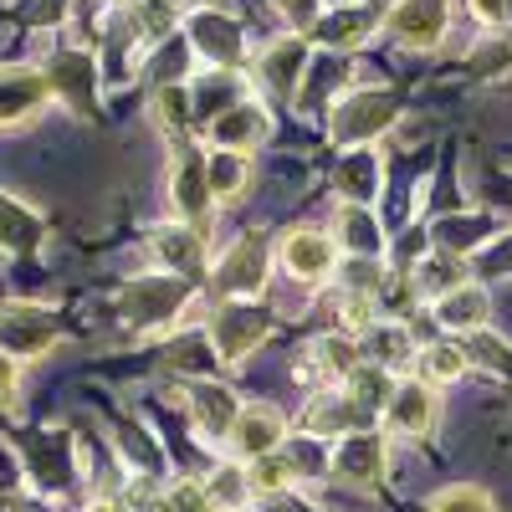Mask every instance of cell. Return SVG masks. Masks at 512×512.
Here are the masks:
<instances>
[{
  "mask_svg": "<svg viewBox=\"0 0 512 512\" xmlns=\"http://www.w3.org/2000/svg\"><path fill=\"white\" fill-rule=\"evenodd\" d=\"M57 338V323L41 313V308H0V349H11V354H41Z\"/></svg>",
  "mask_w": 512,
  "mask_h": 512,
  "instance_id": "14",
  "label": "cell"
},
{
  "mask_svg": "<svg viewBox=\"0 0 512 512\" xmlns=\"http://www.w3.org/2000/svg\"><path fill=\"white\" fill-rule=\"evenodd\" d=\"M267 139H272V113L256 98H241L226 113L210 118V144H216L221 154H251V149H262Z\"/></svg>",
  "mask_w": 512,
  "mask_h": 512,
  "instance_id": "6",
  "label": "cell"
},
{
  "mask_svg": "<svg viewBox=\"0 0 512 512\" xmlns=\"http://www.w3.org/2000/svg\"><path fill=\"white\" fill-rule=\"evenodd\" d=\"M190 410H195V425H200V436H226L241 405H236V395L226 390V384H195V395H190Z\"/></svg>",
  "mask_w": 512,
  "mask_h": 512,
  "instance_id": "21",
  "label": "cell"
},
{
  "mask_svg": "<svg viewBox=\"0 0 512 512\" xmlns=\"http://www.w3.org/2000/svg\"><path fill=\"white\" fill-rule=\"evenodd\" d=\"M333 246H344L349 256H379V251H384V231H379V221L369 216V205H344V210H338Z\"/></svg>",
  "mask_w": 512,
  "mask_h": 512,
  "instance_id": "20",
  "label": "cell"
},
{
  "mask_svg": "<svg viewBox=\"0 0 512 512\" xmlns=\"http://www.w3.org/2000/svg\"><path fill=\"white\" fill-rule=\"evenodd\" d=\"M374 36V11L369 6H333L328 16H318L308 26V41H318V47H333V52H349V47H364V41Z\"/></svg>",
  "mask_w": 512,
  "mask_h": 512,
  "instance_id": "13",
  "label": "cell"
},
{
  "mask_svg": "<svg viewBox=\"0 0 512 512\" xmlns=\"http://www.w3.org/2000/svg\"><path fill=\"white\" fill-rule=\"evenodd\" d=\"M277 262L297 277V282H318L338 267V246L328 231L318 226H292L282 241H277Z\"/></svg>",
  "mask_w": 512,
  "mask_h": 512,
  "instance_id": "7",
  "label": "cell"
},
{
  "mask_svg": "<svg viewBox=\"0 0 512 512\" xmlns=\"http://www.w3.org/2000/svg\"><path fill=\"white\" fill-rule=\"evenodd\" d=\"M154 118H159L164 134L175 139V149L190 144V118H195V108H190V93L180 88V82H175V88H159V93H154Z\"/></svg>",
  "mask_w": 512,
  "mask_h": 512,
  "instance_id": "26",
  "label": "cell"
},
{
  "mask_svg": "<svg viewBox=\"0 0 512 512\" xmlns=\"http://www.w3.org/2000/svg\"><path fill=\"white\" fill-rule=\"evenodd\" d=\"M149 251H154V262L169 267V272H200V262H205V231L164 226V231H154Z\"/></svg>",
  "mask_w": 512,
  "mask_h": 512,
  "instance_id": "18",
  "label": "cell"
},
{
  "mask_svg": "<svg viewBox=\"0 0 512 512\" xmlns=\"http://www.w3.org/2000/svg\"><path fill=\"white\" fill-rule=\"evenodd\" d=\"M154 6H159V11H164V6H185V0H154Z\"/></svg>",
  "mask_w": 512,
  "mask_h": 512,
  "instance_id": "38",
  "label": "cell"
},
{
  "mask_svg": "<svg viewBox=\"0 0 512 512\" xmlns=\"http://www.w3.org/2000/svg\"><path fill=\"white\" fill-rule=\"evenodd\" d=\"M492 231H497V226H492L487 216H446V221L431 226V241H436V251H446V256H466V251L487 246Z\"/></svg>",
  "mask_w": 512,
  "mask_h": 512,
  "instance_id": "22",
  "label": "cell"
},
{
  "mask_svg": "<svg viewBox=\"0 0 512 512\" xmlns=\"http://www.w3.org/2000/svg\"><path fill=\"white\" fill-rule=\"evenodd\" d=\"M282 431H287V420L272 405H241L236 420H231V431H226V441H231L236 456L256 461V456H267V451L282 446Z\"/></svg>",
  "mask_w": 512,
  "mask_h": 512,
  "instance_id": "10",
  "label": "cell"
},
{
  "mask_svg": "<svg viewBox=\"0 0 512 512\" xmlns=\"http://www.w3.org/2000/svg\"><path fill=\"white\" fill-rule=\"evenodd\" d=\"M169 364H180V369H195V364H205V338H180V344L169 349Z\"/></svg>",
  "mask_w": 512,
  "mask_h": 512,
  "instance_id": "32",
  "label": "cell"
},
{
  "mask_svg": "<svg viewBox=\"0 0 512 512\" xmlns=\"http://www.w3.org/2000/svg\"><path fill=\"white\" fill-rule=\"evenodd\" d=\"M216 287L231 297V303H256V292L267 287V246L256 236L236 241L216 262Z\"/></svg>",
  "mask_w": 512,
  "mask_h": 512,
  "instance_id": "8",
  "label": "cell"
},
{
  "mask_svg": "<svg viewBox=\"0 0 512 512\" xmlns=\"http://www.w3.org/2000/svg\"><path fill=\"white\" fill-rule=\"evenodd\" d=\"M466 369H472V359H466V349L456 344V338H441V344L420 349V379H425V384H451V379H461Z\"/></svg>",
  "mask_w": 512,
  "mask_h": 512,
  "instance_id": "25",
  "label": "cell"
},
{
  "mask_svg": "<svg viewBox=\"0 0 512 512\" xmlns=\"http://www.w3.org/2000/svg\"><path fill=\"white\" fill-rule=\"evenodd\" d=\"M159 512H226L216 497H210L200 482H175L169 487V497H164V507Z\"/></svg>",
  "mask_w": 512,
  "mask_h": 512,
  "instance_id": "30",
  "label": "cell"
},
{
  "mask_svg": "<svg viewBox=\"0 0 512 512\" xmlns=\"http://www.w3.org/2000/svg\"><path fill=\"white\" fill-rule=\"evenodd\" d=\"M277 11H282L292 26H303V31H308V26L318 21V0H277Z\"/></svg>",
  "mask_w": 512,
  "mask_h": 512,
  "instance_id": "31",
  "label": "cell"
},
{
  "mask_svg": "<svg viewBox=\"0 0 512 512\" xmlns=\"http://www.w3.org/2000/svg\"><path fill=\"white\" fill-rule=\"evenodd\" d=\"M308 67H313V62H308V36L292 31V36H277L272 47L262 52V62H256V77H262L277 98H292L297 88H303Z\"/></svg>",
  "mask_w": 512,
  "mask_h": 512,
  "instance_id": "9",
  "label": "cell"
},
{
  "mask_svg": "<svg viewBox=\"0 0 512 512\" xmlns=\"http://www.w3.org/2000/svg\"><path fill=\"white\" fill-rule=\"evenodd\" d=\"M292 477H297V466H292V456H282V451H267V456H256L251 461V472H246V487L251 492H287L292 487Z\"/></svg>",
  "mask_w": 512,
  "mask_h": 512,
  "instance_id": "28",
  "label": "cell"
},
{
  "mask_svg": "<svg viewBox=\"0 0 512 512\" xmlns=\"http://www.w3.org/2000/svg\"><path fill=\"white\" fill-rule=\"evenodd\" d=\"M36 241H41V221L31 216V210H21L11 195H0V246L31 251Z\"/></svg>",
  "mask_w": 512,
  "mask_h": 512,
  "instance_id": "27",
  "label": "cell"
},
{
  "mask_svg": "<svg viewBox=\"0 0 512 512\" xmlns=\"http://www.w3.org/2000/svg\"><path fill=\"white\" fill-rule=\"evenodd\" d=\"M272 333V318L256 303H226L210 323V349H216L226 364H241L246 354L262 349V338Z\"/></svg>",
  "mask_w": 512,
  "mask_h": 512,
  "instance_id": "5",
  "label": "cell"
},
{
  "mask_svg": "<svg viewBox=\"0 0 512 512\" xmlns=\"http://www.w3.org/2000/svg\"><path fill=\"white\" fill-rule=\"evenodd\" d=\"M482 256H487V262H497V267H502V272H512V236H507V241H502V246H487V251H482Z\"/></svg>",
  "mask_w": 512,
  "mask_h": 512,
  "instance_id": "36",
  "label": "cell"
},
{
  "mask_svg": "<svg viewBox=\"0 0 512 512\" xmlns=\"http://www.w3.org/2000/svg\"><path fill=\"white\" fill-rule=\"evenodd\" d=\"M88 512H123V507H118V502H113V497H98V502H93V507H88Z\"/></svg>",
  "mask_w": 512,
  "mask_h": 512,
  "instance_id": "37",
  "label": "cell"
},
{
  "mask_svg": "<svg viewBox=\"0 0 512 512\" xmlns=\"http://www.w3.org/2000/svg\"><path fill=\"white\" fill-rule=\"evenodd\" d=\"M400 118V103L390 88H359L349 98H338L328 113V139L338 149H369L384 128Z\"/></svg>",
  "mask_w": 512,
  "mask_h": 512,
  "instance_id": "1",
  "label": "cell"
},
{
  "mask_svg": "<svg viewBox=\"0 0 512 512\" xmlns=\"http://www.w3.org/2000/svg\"><path fill=\"white\" fill-rule=\"evenodd\" d=\"M333 477L349 487H374L384 477V441L369 431H349L333 451Z\"/></svg>",
  "mask_w": 512,
  "mask_h": 512,
  "instance_id": "11",
  "label": "cell"
},
{
  "mask_svg": "<svg viewBox=\"0 0 512 512\" xmlns=\"http://www.w3.org/2000/svg\"><path fill=\"white\" fill-rule=\"evenodd\" d=\"M359 425H364V415L349 405L344 390H318L313 405H308V415H303V431L308 436H344V431H359Z\"/></svg>",
  "mask_w": 512,
  "mask_h": 512,
  "instance_id": "19",
  "label": "cell"
},
{
  "mask_svg": "<svg viewBox=\"0 0 512 512\" xmlns=\"http://www.w3.org/2000/svg\"><path fill=\"white\" fill-rule=\"evenodd\" d=\"M169 205H175L180 226H190V231H205V226H210L216 195H210L205 154H200L195 144H180V149H175V164H169Z\"/></svg>",
  "mask_w": 512,
  "mask_h": 512,
  "instance_id": "2",
  "label": "cell"
},
{
  "mask_svg": "<svg viewBox=\"0 0 512 512\" xmlns=\"http://www.w3.org/2000/svg\"><path fill=\"white\" fill-rule=\"evenodd\" d=\"M436 318H441L451 333H477V328H487V318H492V297H487L482 287H472V282H461V287H451L446 297H436Z\"/></svg>",
  "mask_w": 512,
  "mask_h": 512,
  "instance_id": "16",
  "label": "cell"
},
{
  "mask_svg": "<svg viewBox=\"0 0 512 512\" xmlns=\"http://www.w3.org/2000/svg\"><path fill=\"white\" fill-rule=\"evenodd\" d=\"M205 180H210V195H216V205H221V200H241L251 190L256 169H251L246 154H221L216 149V154L205 159Z\"/></svg>",
  "mask_w": 512,
  "mask_h": 512,
  "instance_id": "24",
  "label": "cell"
},
{
  "mask_svg": "<svg viewBox=\"0 0 512 512\" xmlns=\"http://www.w3.org/2000/svg\"><path fill=\"white\" fill-rule=\"evenodd\" d=\"M425 512H497V507H492V497H487L482 487L451 482V487H441V492L431 497V507H425Z\"/></svg>",
  "mask_w": 512,
  "mask_h": 512,
  "instance_id": "29",
  "label": "cell"
},
{
  "mask_svg": "<svg viewBox=\"0 0 512 512\" xmlns=\"http://www.w3.org/2000/svg\"><path fill=\"white\" fill-rule=\"evenodd\" d=\"M338 195H344V205H369L379 195V159L369 149L344 154V164H338Z\"/></svg>",
  "mask_w": 512,
  "mask_h": 512,
  "instance_id": "23",
  "label": "cell"
},
{
  "mask_svg": "<svg viewBox=\"0 0 512 512\" xmlns=\"http://www.w3.org/2000/svg\"><path fill=\"white\" fill-rule=\"evenodd\" d=\"M384 420L405 436H431L436 425V390L425 379H405L390 390V405H384Z\"/></svg>",
  "mask_w": 512,
  "mask_h": 512,
  "instance_id": "12",
  "label": "cell"
},
{
  "mask_svg": "<svg viewBox=\"0 0 512 512\" xmlns=\"http://www.w3.org/2000/svg\"><path fill=\"white\" fill-rule=\"evenodd\" d=\"M359 359H369L374 369H400V364H410V323H369L364 333H359Z\"/></svg>",
  "mask_w": 512,
  "mask_h": 512,
  "instance_id": "17",
  "label": "cell"
},
{
  "mask_svg": "<svg viewBox=\"0 0 512 512\" xmlns=\"http://www.w3.org/2000/svg\"><path fill=\"white\" fill-rule=\"evenodd\" d=\"M16 395V364H11V354L0 349V405H6Z\"/></svg>",
  "mask_w": 512,
  "mask_h": 512,
  "instance_id": "35",
  "label": "cell"
},
{
  "mask_svg": "<svg viewBox=\"0 0 512 512\" xmlns=\"http://www.w3.org/2000/svg\"><path fill=\"white\" fill-rule=\"evenodd\" d=\"M190 47L216 72H236V67H246V26L226 11H195L190 16Z\"/></svg>",
  "mask_w": 512,
  "mask_h": 512,
  "instance_id": "4",
  "label": "cell"
},
{
  "mask_svg": "<svg viewBox=\"0 0 512 512\" xmlns=\"http://www.w3.org/2000/svg\"><path fill=\"white\" fill-rule=\"evenodd\" d=\"M472 11H477V21H487V26H507V21H512V0H472Z\"/></svg>",
  "mask_w": 512,
  "mask_h": 512,
  "instance_id": "33",
  "label": "cell"
},
{
  "mask_svg": "<svg viewBox=\"0 0 512 512\" xmlns=\"http://www.w3.org/2000/svg\"><path fill=\"white\" fill-rule=\"evenodd\" d=\"M507 57H512L507 41H492V47L477 52V72H497V67H507Z\"/></svg>",
  "mask_w": 512,
  "mask_h": 512,
  "instance_id": "34",
  "label": "cell"
},
{
  "mask_svg": "<svg viewBox=\"0 0 512 512\" xmlns=\"http://www.w3.org/2000/svg\"><path fill=\"white\" fill-rule=\"evenodd\" d=\"M451 16H456V0H395L390 16H384V26H390V36L400 41V47L431 52V47L446 41Z\"/></svg>",
  "mask_w": 512,
  "mask_h": 512,
  "instance_id": "3",
  "label": "cell"
},
{
  "mask_svg": "<svg viewBox=\"0 0 512 512\" xmlns=\"http://www.w3.org/2000/svg\"><path fill=\"white\" fill-rule=\"evenodd\" d=\"M52 98V77L47 72H26V67H0V123H16L36 113Z\"/></svg>",
  "mask_w": 512,
  "mask_h": 512,
  "instance_id": "15",
  "label": "cell"
}]
</instances>
